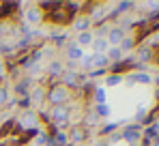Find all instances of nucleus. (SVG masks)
<instances>
[{
  "label": "nucleus",
  "mask_w": 159,
  "mask_h": 146,
  "mask_svg": "<svg viewBox=\"0 0 159 146\" xmlns=\"http://www.w3.org/2000/svg\"><path fill=\"white\" fill-rule=\"evenodd\" d=\"M24 20H26V24L37 26L41 22V11H39V9H28L26 13H24Z\"/></svg>",
  "instance_id": "nucleus-8"
},
{
  "label": "nucleus",
  "mask_w": 159,
  "mask_h": 146,
  "mask_svg": "<svg viewBox=\"0 0 159 146\" xmlns=\"http://www.w3.org/2000/svg\"><path fill=\"white\" fill-rule=\"evenodd\" d=\"M52 121L56 125H67L69 122V107L67 105H56V107H52Z\"/></svg>",
  "instance_id": "nucleus-3"
},
{
  "label": "nucleus",
  "mask_w": 159,
  "mask_h": 146,
  "mask_svg": "<svg viewBox=\"0 0 159 146\" xmlns=\"http://www.w3.org/2000/svg\"><path fill=\"white\" fill-rule=\"evenodd\" d=\"M80 62H82V67H84V69H93V54H84Z\"/></svg>",
  "instance_id": "nucleus-19"
},
{
  "label": "nucleus",
  "mask_w": 159,
  "mask_h": 146,
  "mask_svg": "<svg viewBox=\"0 0 159 146\" xmlns=\"http://www.w3.org/2000/svg\"><path fill=\"white\" fill-rule=\"evenodd\" d=\"M112 146H129V144H127L125 140H118V142H114V144H112Z\"/></svg>",
  "instance_id": "nucleus-27"
},
{
  "label": "nucleus",
  "mask_w": 159,
  "mask_h": 146,
  "mask_svg": "<svg viewBox=\"0 0 159 146\" xmlns=\"http://www.w3.org/2000/svg\"><path fill=\"white\" fill-rule=\"evenodd\" d=\"M0 73H4V65H2V60H0Z\"/></svg>",
  "instance_id": "nucleus-28"
},
{
  "label": "nucleus",
  "mask_w": 159,
  "mask_h": 146,
  "mask_svg": "<svg viewBox=\"0 0 159 146\" xmlns=\"http://www.w3.org/2000/svg\"><path fill=\"white\" fill-rule=\"evenodd\" d=\"M73 140H75V142H82V140H84V135L80 133V129H75V133H73Z\"/></svg>",
  "instance_id": "nucleus-24"
},
{
  "label": "nucleus",
  "mask_w": 159,
  "mask_h": 146,
  "mask_svg": "<svg viewBox=\"0 0 159 146\" xmlns=\"http://www.w3.org/2000/svg\"><path fill=\"white\" fill-rule=\"evenodd\" d=\"M110 65V58L106 54H93V69H106Z\"/></svg>",
  "instance_id": "nucleus-9"
},
{
  "label": "nucleus",
  "mask_w": 159,
  "mask_h": 146,
  "mask_svg": "<svg viewBox=\"0 0 159 146\" xmlns=\"http://www.w3.org/2000/svg\"><path fill=\"white\" fill-rule=\"evenodd\" d=\"M45 144H48V138H45V135L41 133V135H39V138L34 140V146H45Z\"/></svg>",
  "instance_id": "nucleus-23"
},
{
  "label": "nucleus",
  "mask_w": 159,
  "mask_h": 146,
  "mask_svg": "<svg viewBox=\"0 0 159 146\" xmlns=\"http://www.w3.org/2000/svg\"><path fill=\"white\" fill-rule=\"evenodd\" d=\"M69 88L67 86H54L52 90H50V95H48V99L52 101V105L56 107V105H65L67 101H69Z\"/></svg>",
  "instance_id": "nucleus-1"
},
{
  "label": "nucleus",
  "mask_w": 159,
  "mask_h": 146,
  "mask_svg": "<svg viewBox=\"0 0 159 146\" xmlns=\"http://www.w3.org/2000/svg\"><path fill=\"white\" fill-rule=\"evenodd\" d=\"M120 82H123V77H120V75H110V77H106L103 88H106V90H107V88H116Z\"/></svg>",
  "instance_id": "nucleus-12"
},
{
  "label": "nucleus",
  "mask_w": 159,
  "mask_h": 146,
  "mask_svg": "<svg viewBox=\"0 0 159 146\" xmlns=\"http://www.w3.org/2000/svg\"><path fill=\"white\" fill-rule=\"evenodd\" d=\"M97 112H99V116H110V114H112V107H110V105H107V103H103V105H97Z\"/></svg>",
  "instance_id": "nucleus-20"
},
{
  "label": "nucleus",
  "mask_w": 159,
  "mask_h": 146,
  "mask_svg": "<svg viewBox=\"0 0 159 146\" xmlns=\"http://www.w3.org/2000/svg\"><path fill=\"white\" fill-rule=\"evenodd\" d=\"M20 125H22V127H37V118H34V114H32V112H24V116H22Z\"/></svg>",
  "instance_id": "nucleus-11"
},
{
  "label": "nucleus",
  "mask_w": 159,
  "mask_h": 146,
  "mask_svg": "<svg viewBox=\"0 0 159 146\" xmlns=\"http://www.w3.org/2000/svg\"><path fill=\"white\" fill-rule=\"evenodd\" d=\"M7 101H9V90L4 86H0V105H4Z\"/></svg>",
  "instance_id": "nucleus-21"
},
{
  "label": "nucleus",
  "mask_w": 159,
  "mask_h": 146,
  "mask_svg": "<svg viewBox=\"0 0 159 146\" xmlns=\"http://www.w3.org/2000/svg\"><path fill=\"white\" fill-rule=\"evenodd\" d=\"M106 56L110 58V60H118V58L123 56V49H120V48H110Z\"/></svg>",
  "instance_id": "nucleus-16"
},
{
  "label": "nucleus",
  "mask_w": 159,
  "mask_h": 146,
  "mask_svg": "<svg viewBox=\"0 0 159 146\" xmlns=\"http://www.w3.org/2000/svg\"><path fill=\"white\" fill-rule=\"evenodd\" d=\"M67 56H69V60L73 62V60H82V56H84V49L80 48V45H69V49H67Z\"/></svg>",
  "instance_id": "nucleus-10"
},
{
  "label": "nucleus",
  "mask_w": 159,
  "mask_h": 146,
  "mask_svg": "<svg viewBox=\"0 0 159 146\" xmlns=\"http://www.w3.org/2000/svg\"><path fill=\"white\" fill-rule=\"evenodd\" d=\"M41 99H43V90L37 88V90L32 93V101H34V103H41Z\"/></svg>",
  "instance_id": "nucleus-22"
},
{
  "label": "nucleus",
  "mask_w": 159,
  "mask_h": 146,
  "mask_svg": "<svg viewBox=\"0 0 159 146\" xmlns=\"http://www.w3.org/2000/svg\"><path fill=\"white\" fill-rule=\"evenodd\" d=\"M133 80H135L138 84H142V86H148V84L153 82V77H151L148 73H135V75H133Z\"/></svg>",
  "instance_id": "nucleus-14"
},
{
  "label": "nucleus",
  "mask_w": 159,
  "mask_h": 146,
  "mask_svg": "<svg viewBox=\"0 0 159 146\" xmlns=\"http://www.w3.org/2000/svg\"><path fill=\"white\" fill-rule=\"evenodd\" d=\"M62 80H65V86H69V84L75 86V84H78V75H75V73H65Z\"/></svg>",
  "instance_id": "nucleus-18"
},
{
  "label": "nucleus",
  "mask_w": 159,
  "mask_h": 146,
  "mask_svg": "<svg viewBox=\"0 0 159 146\" xmlns=\"http://www.w3.org/2000/svg\"><path fill=\"white\" fill-rule=\"evenodd\" d=\"M129 7H133L131 2H120V4H118V11H125V9H129Z\"/></svg>",
  "instance_id": "nucleus-25"
},
{
  "label": "nucleus",
  "mask_w": 159,
  "mask_h": 146,
  "mask_svg": "<svg viewBox=\"0 0 159 146\" xmlns=\"http://www.w3.org/2000/svg\"><path fill=\"white\" fill-rule=\"evenodd\" d=\"M50 73H52V75H60V77H62V75H65V67H62V62L54 60L52 65H50Z\"/></svg>",
  "instance_id": "nucleus-15"
},
{
  "label": "nucleus",
  "mask_w": 159,
  "mask_h": 146,
  "mask_svg": "<svg viewBox=\"0 0 159 146\" xmlns=\"http://www.w3.org/2000/svg\"><path fill=\"white\" fill-rule=\"evenodd\" d=\"M86 122H88V125H95V122H97V116H95V114H93V116H88Z\"/></svg>",
  "instance_id": "nucleus-26"
},
{
  "label": "nucleus",
  "mask_w": 159,
  "mask_h": 146,
  "mask_svg": "<svg viewBox=\"0 0 159 146\" xmlns=\"http://www.w3.org/2000/svg\"><path fill=\"white\" fill-rule=\"evenodd\" d=\"M138 58H140V62H148V60L153 58L151 48H140V49H138Z\"/></svg>",
  "instance_id": "nucleus-13"
},
{
  "label": "nucleus",
  "mask_w": 159,
  "mask_h": 146,
  "mask_svg": "<svg viewBox=\"0 0 159 146\" xmlns=\"http://www.w3.org/2000/svg\"><path fill=\"white\" fill-rule=\"evenodd\" d=\"M157 84H159V77H157Z\"/></svg>",
  "instance_id": "nucleus-29"
},
{
  "label": "nucleus",
  "mask_w": 159,
  "mask_h": 146,
  "mask_svg": "<svg viewBox=\"0 0 159 146\" xmlns=\"http://www.w3.org/2000/svg\"><path fill=\"white\" fill-rule=\"evenodd\" d=\"M90 26H93V20H90V15H80L75 17V22H73V28L80 32H86V30H90Z\"/></svg>",
  "instance_id": "nucleus-4"
},
{
  "label": "nucleus",
  "mask_w": 159,
  "mask_h": 146,
  "mask_svg": "<svg viewBox=\"0 0 159 146\" xmlns=\"http://www.w3.org/2000/svg\"><path fill=\"white\" fill-rule=\"evenodd\" d=\"M93 49H95V54H107V49H110L107 39L106 37H97V39L93 41Z\"/></svg>",
  "instance_id": "nucleus-7"
},
{
  "label": "nucleus",
  "mask_w": 159,
  "mask_h": 146,
  "mask_svg": "<svg viewBox=\"0 0 159 146\" xmlns=\"http://www.w3.org/2000/svg\"><path fill=\"white\" fill-rule=\"evenodd\" d=\"M127 34H125V30L120 28V26H112L110 30H107V43H110V48H118L120 43H123V39H125Z\"/></svg>",
  "instance_id": "nucleus-2"
},
{
  "label": "nucleus",
  "mask_w": 159,
  "mask_h": 146,
  "mask_svg": "<svg viewBox=\"0 0 159 146\" xmlns=\"http://www.w3.org/2000/svg\"><path fill=\"white\" fill-rule=\"evenodd\" d=\"M95 95H97V103H99V105H103V103H106V99H107V90L103 88V86H99Z\"/></svg>",
  "instance_id": "nucleus-17"
},
{
  "label": "nucleus",
  "mask_w": 159,
  "mask_h": 146,
  "mask_svg": "<svg viewBox=\"0 0 159 146\" xmlns=\"http://www.w3.org/2000/svg\"><path fill=\"white\" fill-rule=\"evenodd\" d=\"M140 138H142V131H140L138 127H129V129L123 133V140H125L129 146L135 144V142H140Z\"/></svg>",
  "instance_id": "nucleus-5"
},
{
  "label": "nucleus",
  "mask_w": 159,
  "mask_h": 146,
  "mask_svg": "<svg viewBox=\"0 0 159 146\" xmlns=\"http://www.w3.org/2000/svg\"><path fill=\"white\" fill-rule=\"evenodd\" d=\"M93 41H95V34L90 32V30H86V32H80L78 34V43L75 45H80V48H88V45H93Z\"/></svg>",
  "instance_id": "nucleus-6"
}]
</instances>
